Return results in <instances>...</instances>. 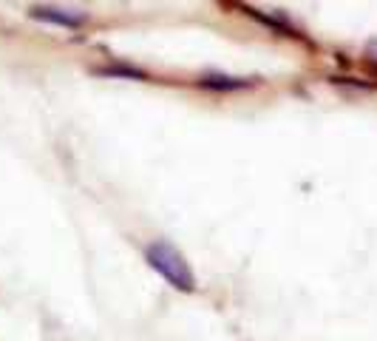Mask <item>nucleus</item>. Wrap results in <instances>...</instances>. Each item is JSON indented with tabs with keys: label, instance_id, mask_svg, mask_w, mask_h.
I'll use <instances>...</instances> for the list:
<instances>
[{
	"label": "nucleus",
	"instance_id": "f257e3e1",
	"mask_svg": "<svg viewBox=\"0 0 377 341\" xmlns=\"http://www.w3.org/2000/svg\"><path fill=\"white\" fill-rule=\"evenodd\" d=\"M147 262L157 273H162V279L171 282L173 288L179 290H193L196 282H193V273H190V264L185 262V256L168 245V242H154L147 247Z\"/></svg>",
	"mask_w": 377,
	"mask_h": 341
},
{
	"label": "nucleus",
	"instance_id": "f03ea898",
	"mask_svg": "<svg viewBox=\"0 0 377 341\" xmlns=\"http://www.w3.org/2000/svg\"><path fill=\"white\" fill-rule=\"evenodd\" d=\"M32 15L40 18V20L60 23V26H80V18H71V15H62V12H51V9H34Z\"/></svg>",
	"mask_w": 377,
	"mask_h": 341
}]
</instances>
